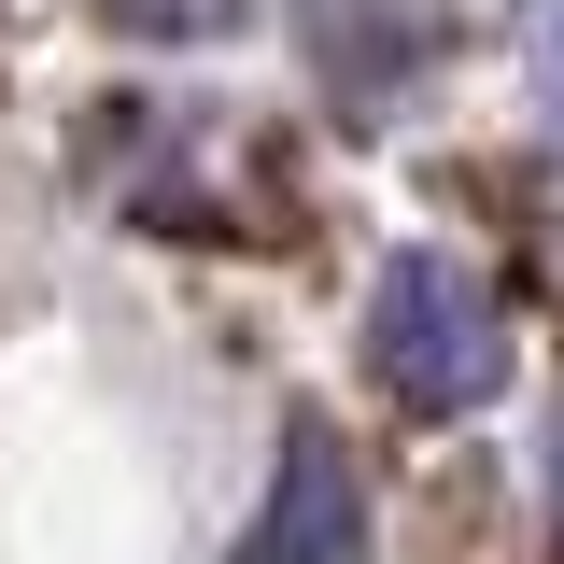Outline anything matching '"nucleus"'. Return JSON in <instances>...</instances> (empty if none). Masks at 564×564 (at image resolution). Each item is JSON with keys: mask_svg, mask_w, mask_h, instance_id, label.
<instances>
[{"mask_svg": "<svg viewBox=\"0 0 564 564\" xmlns=\"http://www.w3.org/2000/svg\"><path fill=\"white\" fill-rule=\"evenodd\" d=\"M367 367H381V395L410 423L494 410V381H508V311H494V282L466 269V254H437V240L381 254V282H367Z\"/></svg>", "mask_w": 564, "mask_h": 564, "instance_id": "f257e3e1", "label": "nucleus"}, {"mask_svg": "<svg viewBox=\"0 0 564 564\" xmlns=\"http://www.w3.org/2000/svg\"><path fill=\"white\" fill-rule=\"evenodd\" d=\"M551 522H564V423H551Z\"/></svg>", "mask_w": 564, "mask_h": 564, "instance_id": "20e7f679", "label": "nucleus"}, {"mask_svg": "<svg viewBox=\"0 0 564 564\" xmlns=\"http://www.w3.org/2000/svg\"><path fill=\"white\" fill-rule=\"evenodd\" d=\"M141 29H240V14H254V0H128Z\"/></svg>", "mask_w": 564, "mask_h": 564, "instance_id": "7ed1b4c3", "label": "nucleus"}, {"mask_svg": "<svg viewBox=\"0 0 564 564\" xmlns=\"http://www.w3.org/2000/svg\"><path fill=\"white\" fill-rule=\"evenodd\" d=\"M254 564H367V480H352L339 423H282V452H269V522H254Z\"/></svg>", "mask_w": 564, "mask_h": 564, "instance_id": "f03ea898", "label": "nucleus"}]
</instances>
